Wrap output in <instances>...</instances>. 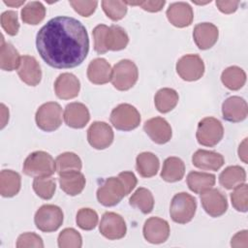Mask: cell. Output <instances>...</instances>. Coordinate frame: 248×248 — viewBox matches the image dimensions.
<instances>
[{
  "label": "cell",
  "mask_w": 248,
  "mask_h": 248,
  "mask_svg": "<svg viewBox=\"0 0 248 248\" xmlns=\"http://www.w3.org/2000/svg\"><path fill=\"white\" fill-rule=\"evenodd\" d=\"M37 50L50 67L70 69L80 65L89 51L85 26L72 16H56L48 20L36 37Z\"/></svg>",
  "instance_id": "cell-1"
},
{
  "label": "cell",
  "mask_w": 248,
  "mask_h": 248,
  "mask_svg": "<svg viewBox=\"0 0 248 248\" xmlns=\"http://www.w3.org/2000/svg\"><path fill=\"white\" fill-rule=\"evenodd\" d=\"M94 50L99 54H104L108 50H121L124 49L128 43L129 37L126 31L118 26H107L105 24L97 25L93 31Z\"/></svg>",
  "instance_id": "cell-2"
},
{
  "label": "cell",
  "mask_w": 248,
  "mask_h": 248,
  "mask_svg": "<svg viewBox=\"0 0 248 248\" xmlns=\"http://www.w3.org/2000/svg\"><path fill=\"white\" fill-rule=\"evenodd\" d=\"M56 170V164L51 155L45 151H35L27 156L23 163V172L33 177L52 175Z\"/></svg>",
  "instance_id": "cell-3"
},
{
  "label": "cell",
  "mask_w": 248,
  "mask_h": 248,
  "mask_svg": "<svg viewBox=\"0 0 248 248\" xmlns=\"http://www.w3.org/2000/svg\"><path fill=\"white\" fill-rule=\"evenodd\" d=\"M196 209V199L188 193L181 192L173 196L170 206V214L173 222L186 224L194 218Z\"/></svg>",
  "instance_id": "cell-4"
},
{
  "label": "cell",
  "mask_w": 248,
  "mask_h": 248,
  "mask_svg": "<svg viewBox=\"0 0 248 248\" xmlns=\"http://www.w3.org/2000/svg\"><path fill=\"white\" fill-rule=\"evenodd\" d=\"M139 78L137 65L129 59L117 62L111 71V83L117 90L126 91L132 88Z\"/></svg>",
  "instance_id": "cell-5"
},
{
  "label": "cell",
  "mask_w": 248,
  "mask_h": 248,
  "mask_svg": "<svg viewBox=\"0 0 248 248\" xmlns=\"http://www.w3.org/2000/svg\"><path fill=\"white\" fill-rule=\"evenodd\" d=\"M112 126L120 131H131L140 123V114L138 109L130 104H120L110 113Z\"/></svg>",
  "instance_id": "cell-6"
},
{
  "label": "cell",
  "mask_w": 248,
  "mask_h": 248,
  "mask_svg": "<svg viewBox=\"0 0 248 248\" xmlns=\"http://www.w3.org/2000/svg\"><path fill=\"white\" fill-rule=\"evenodd\" d=\"M224 136L222 123L214 117H205L198 124L196 137L198 142L203 146H215Z\"/></svg>",
  "instance_id": "cell-7"
},
{
  "label": "cell",
  "mask_w": 248,
  "mask_h": 248,
  "mask_svg": "<svg viewBox=\"0 0 248 248\" xmlns=\"http://www.w3.org/2000/svg\"><path fill=\"white\" fill-rule=\"evenodd\" d=\"M37 126L45 132H52L62 124V108L56 102L42 105L35 115Z\"/></svg>",
  "instance_id": "cell-8"
},
{
  "label": "cell",
  "mask_w": 248,
  "mask_h": 248,
  "mask_svg": "<svg viewBox=\"0 0 248 248\" xmlns=\"http://www.w3.org/2000/svg\"><path fill=\"white\" fill-rule=\"evenodd\" d=\"M63 211L54 204H45L41 206L34 217L36 227L45 232H51L60 228L63 223Z\"/></svg>",
  "instance_id": "cell-9"
},
{
  "label": "cell",
  "mask_w": 248,
  "mask_h": 248,
  "mask_svg": "<svg viewBox=\"0 0 248 248\" xmlns=\"http://www.w3.org/2000/svg\"><path fill=\"white\" fill-rule=\"evenodd\" d=\"M125 196H127L126 189L118 176L107 178L97 191V200L105 206L119 203Z\"/></svg>",
  "instance_id": "cell-10"
},
{
  "label": "cell",
  "mask_w": 248,
  "mask_h": 248,
  "mask_svg": "<svg viewBox=\"0 0 248 248\" xmlns=\"http://www.w3.org/2000/svg\"><path fill=\"white\" fill-rule=\"evenodd\" d=\"M176 72L182 79L195 81L202 77L204 64L198 54H186L177 61Z\"/></svg>",
  "instance_id": "cell-11"
},
{
  "label": "cell",
  "mask_w": 248,
  "mask_h": 248,
  "mask_svg": "<svg viewBox=\"0 0 248 248\" xmlns=\"http://www.w3.org/2000/svg\"><path fill=\"white\" fill-rule=\"evenodd\" d=\"M99 231L106 238L115 240L125 236L127 227L121 215L115 212H106L102 216Z\"/></svg>",
  "instance_id": "cell-12"
},
{
  "label": "cell",
  "mask_w": 248,
  "mask_h": 248,
  "mask_svg": "<svg viewBox=\"0 0 248 248\" xmlns=\"http://www.w3.org/2000/svg\"><path fill=\"white\" fill-rule=\"evenodd\" d=\"M87 140L93 148L105 149L113 141V131L108 123L96 121L87 130Z\"/></svg>",
  "instance_id": "cell-13"
},
{
  "label": "cell",
  "mask_w": 248,
  "mask_h": 248,
  "mask_svg": "<svg viewBox=\"0 0 248 248\" xmlns=\"http://www.w3.org/2000/svg\"><path fill=\"white\" fill-rule=\"evenodd\" d=\"M202 205L204 211L211 217H219L228 209L226 196L218 189H208L201 194Z\"/></svg>",
  "instance_id": "cell-14"
},
{
  "label": "cell",
  "mask_w": 248,
  "mask_h": 248,
  "mask_svg": "<svg viewBox=\"0 0 248 248\" xmlns=\"http://www.w3.org/2000/svg\"><path fill=\"white\" fill-rule=\"evenodd\" d=\"M142 232L144 238L148 242L159 244L165 242L169 238L170 225L162 218L150 217L145 221Z\"/></svg>",
  "instance_id": "cell-15"
},
{
  "label": "cell",
  "mask_w": 248,
  "mask_h": 248,
  "mask_svg": "<svg viewBox=\"0 0 248 248\" xmlns=\"http://www.w3.org/2000/svg\"><path fill=\"white\" fill-rule=\"evenodd\" d=\"M144 132L158 144H164L171 139V127L163 117H153L148 119L143 125Z\"/></svg>",
  "instance_id": "cell-16"
},
{
  "label": "cell",
  "mask_w": 248,
  "mask_h": 248,
  "mask_svg": "<svg viewBox=\"0 0 248 248\" xmlns=\"http://www.w3.org/2000/svg\"><path fill=\"white\" fill-rule=\"evenodd\" d=\"M223 118L229 122H240L247 117L248 107L246 101L239 96L227 98L222 105Z\"/></svg>",
  "instance_id": "cell-17"
},
{
  "label": "cell",
  "mask_w": 248,
  "mask_h": 248,
  "mask_svg": "<svg viewBox=\"0 0 248 248\" xmlns=\"http://www.w3.org/2000/svg\"><path fill=\"white\" fill-rule=\"evenodd\" d=\"M19 78L30 86H36L42 78V71L39 62L30 55L21 56V61L17 69Z\"/></svg>",
  "instance_id": "cell-18"
},
{
  "label": "cell",
  "mask_w": 248,
  "mask_h": 248,
  "mask_svg": "<svg viewBox=\"0 0 248 248\" xmlns=\"http://www.w3.org/2000/svg\"><path fill=\"white\" fill-rule=\"evenodd\" d=\"M80 89L78 78L71 73H63L58 76L54 82L56 96L63 100H69L77 97Z\"/></svg>",
  "instance_id": "cell-19"
},
{
  "label": "cell",
  "mask_w": 248,
  "mask_h": 248,
  "mask_svg": "<svg viewBox=\"0 0 248 248\" xmlns=\"http://www.w3.org/2000/svg\"><path fill=\"white\" fill-rule=\"evenodd\" d=\"M63 117L65 123L69 127L80 129L83 128L88 123L90 119V114L85 105L74 102L66 106Z\"/></svg>",
  "instance_id": "cell-20"
},
{
  "label": "cell",
  "mask_w": 248,
  "mask_h": 248,
  "mask_svg": "<svg viewBox=\"0 0 248 248\" xmlns=\"http://www.w3.org/2000/svg\"><path fill=\"white\" fill-rule=\"evenodd\" d=\"M166 14L169 21L179 28L189 26L194 18L192 7L185 2H175L170 4Z\"/></svg>",
  "instance_id": "cell-21"
},
{
  "label": "cell",
  "mask_w": 248,
  "mask_h": 248,
  "mask_svg": "<svg viewBox=\"0 0 248 248\" xmlns=\"http://www.w3.org/2000/svg\"><path fill=\"white\" fill-rule=\"evenodd\" d=\"M219 31L217 26L210 22L199 23L193 31V38L200 49H208L212 47L218 40Z\"/></svg>",
  "instance_id": "cell-22"
},
{
  "label": "cell",
  "mask_w": 248,
  "mask_h": 248,
  "mask_svg": "<svg viewBox=\"0 0 248 248\" xmlns=\"http://www.w3.org/2000/svg\"><path fill=\"white\" fill-rule=\"evenodd\" d=\"M224 157L217 152L199 149L192 156L195 167L204 170H218L224 165Z\"/></svg>",
  "instance_id": "cell-23"
},
{
  "label": "cell",
  "mask_w": 248,
  "mask_h": 248,
  "mask_svg": "<svg viewBox=\"0 0 248 248\" xmlns=\"http://www.w3.org/2000/svg\"><path fill=\"white\" fill-rule=\"evenodd\" d=\"M111 67L104 58L93 59L87 68V78L94 84L108 83L111 78Z\"/></svg>",
  "instance_id": "cell-24"
},
{
  "label": "cell",
  "mask_w": 248,
  "mask_h": 248,
  "mask_svg": "<svg viewBox=\"0 0 248 248\" xmlns=\"http://www.w3.org/2000/svg\"><path fill=\"white\" fill-rule=\"evenodd\" d=\"M60 188L69 196H77L85 186V177L79 170L67 171L59 174Z\"/></svg>",
  "instance_id": "cell-25"
},
{
  "label": "cell",
  "mask_w": 248,
  "mask_h": 248,
  "mask_svg": "<svg viewBox=\"0 0 248 248\" xmlns=\"http://www.w3.org/2000/svg\"><path fill=\"white\" fill-rule=\"evenodd\" d=\"M215 181L216 176L208 172L191 171L187 175V185L189 189L196 194H202L212 188Z\"/></svg>",
  "instance_id": "cell-26"
},
{
  "label": "cell",
  "mask_w": 248,
  "mask_h": 248,
  "mask_svg": "<svg viewBox=\"0 0 248 248\" xmlns=\"http://www.w3.org/2000/svg\"><path fill=\"white\" fill-rule=\"evenodd\" d=\"M21 185L20 175L12 170H3L0 173V194L5 198L16 196Z\"/></svg>",
  "instance_id": "cell-27"
},
{
  "label": "cell",
  "mask_w": 248,
  "mask_h": 248,
  "mask_svg": "<svg viewBox=\"0 0 248 248\" xmlns=\"http://www.w3.org/2000/svg\"><path fill=\"white\" fill-rule=\"evenodd\" d=\"M21 57L18 51L10 43L4 42V37L1 35V50H0V67L4 71H14L18 69Z\"/></svg>",
  "instance_id": "cell-28"
},
{
  "label": "cell",
  "mask_w": 248,
  "mask_h": 248,
  "mask_svg": "<svg viewBox=\"0 0 248 248\" xmlns=\"http://www.w3.org/2000/svg\"><path fill=\"white\" fill-rule=\"evenodd\" d=\"M185 173L184 162L178 157H169L164 161L161 177L167 182H176L183 178Z\"/></svg>",
  "instance_id": "cell-29"
},
{
  "label": "cell",
  "mask_w": 248,
  "mask_h": 248,
  "mask_svg": "<svg viewBox=\"0 0 248 248\" xmlns=\"http://www.w3.org/2000/svg\"><path fill=\"white\" fill-rule=\"evenodd\" d=\"M136 167L140 176L148 178L154 176L158 172L160 162L154 153L142 152L137 156Z\"/></svg>",
  "instance_id": "cell-30"
},
{
  "label": "cell",
  "mask_w": 248,
  "mask_h": 248,
  "mask_svg": "<svg viewBox=\"0 0 248 248\" xmlns=\"http://www.w3.org/2000/svg\"><path fill=\"white\" fill-rule=\"evenodd\" d=\"M246 180V172L240 166H230L226 168L219 175L220 184L228 189L232 190L236 186L244 183Z\"/></svg>",
  "instance_id": "cell-31"
},
{
  "label": "cell",
  "mask_w": 248,
  "mask_h": 248,
  "mask_svg": "<svg viewBox=\"0 0 248 248\" xmlns=\"http://www.w3.org/2000/svg\"><path fill=\"white\" fill-rule=\"evenodd\" d=\"M178 99V94L174 89L166 87L157 91L154 97V103L158 111L167 113L175 108Z\"/></svg>",
  "instance_id": "cell-32"
},
{
  "label": "cell",
  "mask_w": 248,
  "mask_h": 248,
  "mask_svg": "<svg viewBox=\"0 0 248 248\" xmlns=\"http://www.w3.org/2000/svg\"><path fill=\"white\" fill-rule=\"evenodd\" d=\"M221 80L227 88L231 90H238L245 84L246 74L241 68L231 66L223 71Z\"/></svg>",
  "instance_id": "cell-33"
},
{
  "label": "cell",
  "mask_w": 248,
  "mask_h": 248,
  "mask_svg": "<svg viewBox=\"0 0 248 248\" xmlns=\"http://www.w3.org/2000/svg\"><path fill=\"white\" fill-rule=\"evenodd\" d=\"M130 204L133 207L140 209L142 213H150L154 207V198L152 193L143 187H140L135 191L130 197Z\"/></svg>",
  "instance_id": "cell-34"
},
{
  "label": "cell",
  "mask_w": 248,
  "mask_h": 248,
  "mask_svg": "<svg viewBox=\"0 0 248 248\" xmlns=\"http://www.w3.org/2000/svg\"><path fill=\"white\" fill-rule=\"evenodd\" d=\"M46 16L45 6L38 1L29 2L21 10V19L26 24L36 25Z\"/></svg>",
  "instance_id": "cell-35"
},
{
  "label": "cell",
  "mask_w": 248,
  "mask_h": 248,
  "mask_svg": "<svg viewBox=\"0 0 248 248\" xmlns=\"http://www.w3.org/2000/svg\"><path fill=\"white\" fill-rule=\"evenodd\" d=\"M55 164L58 174L67 171L80 170L82 167L80 158L73 152H65L58 155L55 159Z\"/></svg>",
  "instance_id": "cell-36"
},
{
  "label": "cell",
  "mask_w": 248,
  "mask_h": 248,
  "mask_svg": "<svg viewBox=\"0 0 248 248\" xmlns=\"http://www.w3.org/2000/svg\"><path fill=\"white\" fill-rule=\"evenodd\" d=\"M55 179L50 176L35 177L33 181V190L43 200H50L55 192Z\"/></svg>",
  "instance_id": "cell-37"
},
{
  "label": "cell",
  "mask_w": 248,
  "mask_h": 248,
  "mask_svg": "<svg viewBox=\"0 0 248 248\" xmlns=\"http://www.w3.org/2000/svg\"><path fill=\"white\" fill-rule=\"evenodd\" d=\"M57 241L60 248H80L82 245L80 233L73 228L64 229L59 233Z\"/></svg>",
  "instance_id": "cell-38"
},
{
  "label": "cell",
  "mask_w": 248,
  "mask_h": 248,
  "mask_svg": "<svg viewBox=\"0 0 248 248\" xmlns=\"http://www.w3.org/2000/svg\"><path fill=\"white\" fill-rule=\"evenodd\" d=\"M102 8L108 17L113 21L122 19L127 13V4L124 1H102Z\"/></svg>",
  "instance_id": "cell-39"
},
{
  "label": "cell",
  "mask_w": 248,
  "mask_h": 248,
  "mask_svg": "<svg viewBox=\"0 0 248 248\" xmlns=\"http://www.w3.org/2000/svg\"><path fill=\"white\" fill-rule=\"evenodd\" d=\"M76 221L81 230L91 231L98 224V214L91 208H80L77 213Z\"/></svg>",
  "instance_id": "cell-40"
},
{
  "label": "cell",
  "mask_w": 248,
  "mask_h": 248,
  "mask_svg": "<svg viewBox=\"0 0 248 248\" xmlns=\"http://www.w3.org/2000/svg\"><path fill=\"white\" fill-rule=\"evenodd\" d=\"M248 187L247 184L242 183L235 188H233L232 193L231 194L232 204L237 211L246 212L248 209Z\"/></svg>",
  "instance_id": "cell-41"
},
{
  "label": "cell",
  "mask_w": 248,
  "mask_h": 248,
  "mask_svg": "<svg viewBox=\"0 0 248 248\" xmlns=\"http://www.w3.org/2000/svg\"><path fill=\"white\" fill-rule=\"evenodd\" d=\"M1 25L6 33L10 36L17 34L19 29V23L17 19V14L15 11H6L1 15Z\"/></svg>",
  "instance_id": "cell-42"
},
{
  "label": "cell",
  "mask_w": 248,
  "mask_h": 248,
  "mask_svg": "<svg viewBox=\"0 0 248 248\" xmlns=\"http://www.w3.org/2000/svg\"><path fill=\"white\" fill-rule=\"evenodd\" d=\"M17 248H25V247H36L43 248L44 242L40 235L34 232H24L17 237L16 240Z\"/></svg>",
  "instance_id": "cell-43"
},
{
  "label": "cell",
  "mask_w": 248,
  "mask_h": 248,
  "mask_svg": "<svg viewBox=\"0 0 248 248\" xmlns=\"http://www.w3.org/2000/svg\"><path fill=\"white\" fill-rule=\"evenodd\" d=\"M70 5L81 16H90L96 10L97 1H70Z\"/></svg>",
  "instance_id": "cell-44"
},
{
  "label": "cell",
  "mask_w": 248,
  "mask_h": 248,
  "mask_svg": "<svg viewBox=\"0 0 248 248\" xmlns=\"http://www.w3.org/2000/svg\"><path fill=\"white\" fill-rule=\"evenodd\" d=\"M126 4L132 5V6H140L144 11L156 13L163 9L166 2L165 1H140V2H126Z\"/></svg>",
  "instance_id": "cell-45"
},
{
  "label": "cell",
  "mask_w": 248,
  "mask_h": 248,
  "mask_svg": "<svg viewBox=\"0 0 248 248\" xmlns=\"http://www.w3.org/2000/svg\"><path fill=\"white\" fill-rule=\"evenodd\" d=\"M118 177L121 179L124 187L126 189L127 195H129L137 185L138 180H137L136 175L132 171H122L118 174Z\"/></svg>",
  "instance_id": "cell-46"
},
{
  "label": "cell",
  "mask_w": 248,
  "mask_h": 248,
  "mask_svg": "<svg viewBox=\"0 0 248 248\" xmlns=\"http://www.w3.org/2000/svg\"><path fill=\"white\" fill-rule=\"evenodd\" d=\"M248 232L246 230L238 232L232 238L231 245L232 247H243L246 248L248 246Z\"/></svg>",
  "instance_id": "cell-47"
},
{
  "label": "cell",
  "mask_w": 248,
  "mask_h": 248,
  "mask_svg": "<svg viewBox=\"0 0 248 248\" xmlns=\"http://www.w3.org/2000/svg\"><path fill=\"white\" fill-rule=\"evenodd\" d=\"M239 5L238 1H216V6L224 14H232L236 11Z\"/></svg>",
  "instance_id": "cell-48"
},
{
  "label": "cell",
  "mask_w": 248,
  "mask_h": 248,
  "mask_svg": "<svg viewBox=\"0 0 248 248\" xmlns=\"http://www.w3.org/2000/svg\"><path fill=\"white\" fill-rule=\"evenodd\" d=\"M238 157L243 163L247 164V139H244L238 147Z\"/></svg>",
  "instance_id": "cell-49"
},
{
  "label": "cell",
  "mask_w": 248,
  "mask_h": 248,
  "mask_svg": "<svg viewBox=\"0 0 248 248\" xmlns=\"http://www.w3.org/2000/svg\"><path fill=\"white\" fill-rule=\"evenodd\" d=\"M1 113H2V125H1V128H4L6 123L9 120V110L5 107L4 104H1Z\"/></svg>",
  "instance_id": "cell-50"
},
{
  "label": "cell",
  "mask_w": 248,
  "mask_h": 248,
  "mask_svg": "<svg viewBox=\"0 0 248 248\" xmlns=\"http://www.w3.org/2000/svg\"><path fill=\"white\" fill-rule=\"evenodd\" d=\"M4 3H5L6 5H8V6H11V7H19L20 5H22V4L24 3V0H23V1H18V2H16V1H6V0H4Z\"/></svg>",
  "instance_id": "cell-51"
}]
</instances>
